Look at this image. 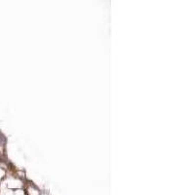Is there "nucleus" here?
Here are the masks:
<instances>
[]
</instances>
